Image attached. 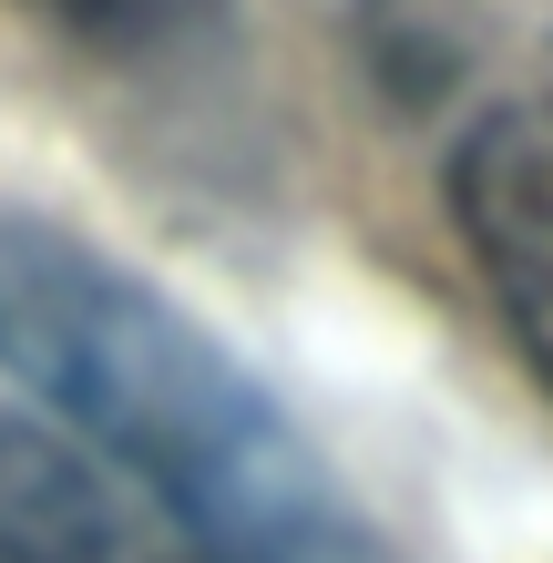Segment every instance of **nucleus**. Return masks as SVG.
Listing matches in <instances>:
<instances>
[{"label": "nucleus", "mask_w": 553, "mask_h": 563, "mask_svg": "<svg viewBox=\"0 0 553 563\" xmlns=\"http://www.w3.org/2000/svg\"><path fill=\"white\" fill-rule=\"evenodd\" d=\"M0 369L165 503L185 563H389L298 420L82 236L0 216Z\"/></svg>", "instance_id": "obj_1"}, {"label": "nucleus", "mask_w": 553, "mask_h": 563, "mask_svg": "<svg viewBox=\"0 0 553 563\" xmlns=\"http://www.w3.org/2000/svg\"><path fill=\"white\" fill-rule=\"evenodd\" d=\"M451 216H462L512 339L553 379V92L451 134Z\"/></svg>", "instance_id": "obj_2"}, {"label": "nucleus", "mask_w": 553, "mask_h": 563, "mask_svg": "<svg viewBox=\"0 0 553 563\" xmlns=\"http://www.w3.org/2000/svg\"><path fill=\"white\" fill-rule=\"evenodd\" d=\"M369 73L410 113H502L553 92V0H360Z\"/></svg>", "instance_id": "obj_3"}, {"label": "nucleus", "mask_w": 553, "mask_h": 563, "mask_svg": "<svg viewBox=\"0 0 553 563\" xmlns=\"http://www.w3.org/2000/svg\"><path fill=\"white\" fill-rule=\"evenodd\" d=\"M0 563H185L42 420L0 410Z\"/></svg>", "instance_id": "obj_4"}, {"label": "nucleus", "mask_w": 553, "mask_h": 563, "mask_svg": "<svg viewBox=\"0 0 553 563\" xmlns=\"http://www.w3.org/2000/svg\"><path fill=\"white\" fill-rule=\"evenodd\" d=\"M42 21H62L73 42H103V52H123V42H144L154 21H165V0H31Z\"/></svg>", "instance_id": "obj_5"}]
</instances>
